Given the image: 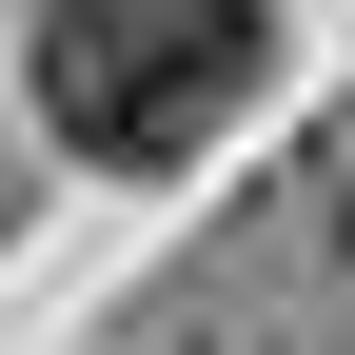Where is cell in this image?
<instances>
[{
	"mask_svg": "<svg viewBox=\"0 0 355 355\" xmlns=\"http://www.w3.org/2000/svg\"><path fill=\"white\" fill-rule=\"evenodd\" d=\"M257 99V0H60L40 20V119L79 158H198Z\"/></svg>",
	"mask_w": 355,
	"mask_h": 355,
	"instance_id": "6da1fadb",
	"label": "cell"
}]
</instances>
